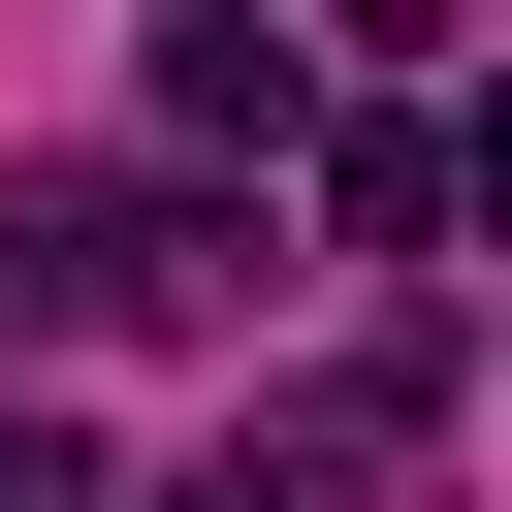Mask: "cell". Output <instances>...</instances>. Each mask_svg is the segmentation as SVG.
I'll return each mask as SVG.
<instances>
[{
	"label": "cell",
	"mask_w": 512,
	"mask_h": 512,
	"mask_svg": "<svg viewBox=\"0 0 512 512\" xmlns=\"http://www.w3.org/2000/svg\"><path fill=\"white\" fill-rule=\"evenodd\" d=\"M256 192H160V160H64L32 192V320H256Z\"/></svg>",
	"instance_id": "1"
},
{
	"label": "cell",
	"mask_w": 512,
	"mask_h": 512,
	"mask_svg": "<svg viewBox=\"0 0 512 512\" xmlns=\"http://www.w3.org/2000/svg\"><path fill=\"white\" fill-rule=\"evenodd\" d=\"M288 160H320V224H352V288H416V256L480 224V160H448V128H288Z\"/></svg>",
	"instance_id": "2"
},
{
	"label": "cell",
	"mask_w": 512,
	"mask_h": 512,
	"mask_svg": "<svg viewBox=\"0 0 512 512\" xmlns=\"http://www.w3.org/2000/svg\"><path fill=\"white\" fill-rule=\"evenodd\" d=\"M160 128H192V160H288V128H320V64H288L256 0H160Z\"/></svg>",
	"instance_id": "3"
},
{
	"label": "cell",
	"mask_w": 512,
	"mask_h": 512,
	"mask_svg": "<svg viewBox=\"0 0 512 512\" xmlns=\"http://www.w3.org/2000/svg\"><path fill=\"white\" fill-rule=\"evenodd\" d=\"M160 512H352V416H256V448H192Z\"/></svg>",
	"instance_id": "4"
},
{
	"label": "cell",
	"mask_w": 512,
	"mask_h": 512,
	"mask_svg": "<svg viewBox=\"0 0 512 512\" xmlns=\"http://www.w3.org/2000/svg\"><path fill=\"white\" fill-rule=\"evenodd\" d=\"M0 512H96V448H64V416H32V384H0Z\"/></svg>",
	"instance_id": "5"
}]
</instances>
